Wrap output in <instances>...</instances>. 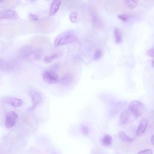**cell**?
<instances>
[{
    "instance_id": "1",
    "label": "cell",
    "mask_w": 154,
    "mask_h": 154,
    "mask_svg": "<svg viewBox=\"0 0 154 154\" xmlns=\"http://www.w3.org/2000/svg\"><path fill=\"white\" fill-rule=\"evenodd\" d=\"M19 54L23 58L39 60L42 56V51L40 49H34L31 46L25 45L19 49Z\"/></svg>"
},
{
    "instance_id": "2",
    "label": "cell",
    "mask_w": 154,
    "mask_h": 154,
    "mask_svg": "<svg viewBox=\"0 0 154 154\" xmlns=\"http://www.w3.org/2000/svg\"><path fill=\"white\" fill-rule=\"evenodd\" d=\"M78 38L75 34L69 32V31H65L63 33L60 34L55 40L54 45L56 47L63 46L72 43L76 42Z\"/></svg>"
},
{
    "instance_id": "3",
    "label": "cell",
    "mask_w": 154,
    "mask_h": 154,
    "mask_svg": "<svg viewBox=\"0 0 154 154\" xmlns=\"http://www.w3.org/2000/svg\"><path fill=\"white\" fill-rule=\"evenodd\" d=\"M143 107V104L142 102L137 100H133L128 105V110L137 118L141 116Z\"/></svg>"
},
{
    "instance_id": "4",
    "label": "cell",
    "mask_w": 154,
    "mask_h": 154,
    "mask_svg": "<svg viewBox=\"0 0 154 154\" xmlns=\"http://www.w3.org/2000/svg\"><path fill=\"white\" fill-rule=\"evenodd\" d=\"M43 79L45 82L49 84H54L58 82L59 77L58 74L52 70H45L42 75Z\"/></svg>"
},
{
    "instance_id": "5",
    "label": "cell",
    "mask_w": 154,
    "mask_h": 154,
    "mask_svg": "<svg viewBox=\"0 0 154 154\" xmlns=\"http://www.w3.org/2000/svg\"><path fill=\"white\" fill-rule=\"evenodd\" d=\"M17 62L15 60H5L0 59V70L4 72H10L17 67Z\"/></svg>"
},
{
    "instance_id": "6",
    "label": "cell",
    "mask_w": 154,
    "mask_h": 154,
    "mask_svg": "<svg viewBox=\"0 0 154 154\" xmlns=\"http://www.w3.org/2000/svg\"><path fill=\"white\" fill-rule=\"evenodd\" d=\"M0 19L16 20L19 19V15L14 10H3L0 11Z\"/></svg>"
},
{
    "instance_id": "7",
    "label": "cell",
    "mask_w": 154,
    "mask_h": 154,
    "mask_svg": "<svg viewBox=\"0 0 154 154\" xmlns=\"http://www.w3.org/2000/svg\"><path fill=\"white\" fill-rule=\"evenodd\" d=\"M17 119V114L14 111L8 112L5 116V125L7 128H11L15 125L16 120Z\"/></svg>"
},
{
    "instance_id": "8",
    "label": "cell",
    "mask_w": 154,
    "mask_h": 154,
    "mask_svg": "<svg viewBox=\"0 0 154 154\" xmlns=\"http://www.w3.org/2000/svg\"><path fill=\"white\" fill-rule=\"evenodd\" d=\"M29 95L32 100V107L31 109H34L42 102L43 99L40 93L34 90L29 91Z\"/></svg>"
},
{
    "instance_id": "9",
    "label": "cell",
    "mask_w": 154,
    "mask_h": 154,
    "mask_svg": "<svg viewBox=\"0 0 154 154\" xmlns=\"http://www.w3.org/2000/svg\"><path fill=\"white\" fill-rule=\"evenodd\" d=\"M1 100L14 107H19L23 104V100L22 99L13 97H4L1 99Z\"/></svg>"
},
{
    "instance_id": "10",
    "label": "cell",
    "mask_w": 154,
    "mask_h": 154,
    "mask_svg": "<svg viewBox=\"0 0 154 154\" xmlns=\"http://www.w3.org/2000/svg\"><path fill=\"white\" fill-rule=\"evenodd\" d=\"M148 125V120L146 118H142L140 121L138 129L136 131V135L138 137L142 135L146 131Z\"/></svg>"
},
{
    "instance_id": "11",
    "label": "cell",
    "mask_w": 154,
    "mask_h": 154,
    "mask_svg": "<svg viewBox=\"0 0 154 154\" xmlns=\"http://www.w3.org/2000/svg\"><path fill=\"white\" fill-rule=\"evenodd\" d=\"M61 5V1L60 0H55L54 1L50 7V10H49V16H52L55 15L57 11L59 10V8Z\"/></svg>"
},
{
    "instance_id": "12",
    "label": "cell",
    "mask_w": 154,
    "mask_h": 154,
    "mask_svg": "<svg viewBox=\"0 0 154 154\" xmlns=\"http://www.w3.org/2000/svg\"><path fill=\"white\" fill-rule=\"evenodd\" d=\"M129 119V111L128 110L123 111L120 115V119H119L120 123L122 125L126 124L128 122Z\"/></svg>"
},
{
    "instance_id": "13",
    "label": "cell",
    "mask_w": 154,
    "mask_h": 154,
    "mask_svg": "<svg viewBox=\"0 0 154 154\" xmlns=\"http://www.w3.org/2000/svg\"><path fill=\"white\" fill-rule=\"evenodd\" d=\"M119 138L123 141L126 142V143H132L134 141V139L130 137L129 136H128L125 132L123 131H120L119 132Z\"/></svg>"
},
{
    "instance_id": "14",
    "label": "cell",
    "mask_w": 154,
    "mask_h": 154,
    "mask_svg": "<svg viewBox=\"0 0 154 154\" xmlns=\"http://www.w3.org/2000/svg\"><path fill=\"white\" fill-rule=\"evenodd\" d=\"M124 5L128 8L133 9L138 5V2L135 0H125L123 1Z\"/></svg>"
},
{
    "instance_id": "15",
    "label": "cell",
    "mask_w": 154,
    "mask_h": 154,
    "mask_svg": "<svg viewBox=\"0 0 154 154\" xmlns=\"http://www.w3.org/2000/svg\"><path fill=\"white\" fill-rule=\"evenodd\" d=\"M114 35L115 38V42L117 44H119L122 41V35L119 28H115L114 30Z\"/></svg>"
},
{
    "instance_id": "16",
    "label": "cell",
    "mask_w": 154,
    "mask_h": 154,
    "mask_svg": "<svg viewBox=\"0 0 154 154\" xmlns=\"http://www.w3.org/2000/svg\"><path fill=\"white\" fill-rule=\"evenodd\" d=\"M112 137L110 135L106 134L103 136L102 139V143L103 146H110L112 143Z\"/></svg>"
},
{
    "instance_id": "17",
    "label": "cell",
    "mask_w": 154,
    "mask_h": 154,
    "mask_svg": "<svg viewBox=\"0 0 154 154\" xmlns=\"http://www.w3.org/2000/svg\"><path fill=\"white\" fill-rule=\"evenodd\" d=\"M60 56V54L58 53H56V54H52L51 55H48V56H46L44 58V61L46 63H49L51 62H52L53 60L57 59V58H58Z\"/></svg>"
},
{
    "instance_id": "18",
    "label": "cell",
    "mask_w": 154,
    "mask_h": 154,
    "mask_svg": "<svg viewBox=\"0 0 154 154\" xmlns=\"http://www.w3.org/2000/svg\"><path fill=\"white\" fill-rule=\"evenodd\" d=\"M71 78V75L69 73L66 74L63 77H62L60 79H59V82L61 84H66L69 82Z\"/></svg>"
},
{
    "instance_id": "19",
    "label": "cell",
    "mask_w": 154,
    "mask_h": 154,
    "mask_svg": "<svg viewBox=\"0 0 154 154\" xmlns=\"http://www.w3.org/2000/svg\"><path fill=\"white\" fill-rule=\"evenodd\" d=\"M78 13L77 11H73L70 13V16H69V19L70 20L73 22L75 23L76 22L77 19H78Z\"/></svg>"
},
{
    "instance_id": "20",
    "label": "cell",
    "mask_w": 154,
    "mask_h": 154,
    "mask_svg": "<svg viewBox=\"0 0 154 154\" xmlns=\"http://www.w3.org/2000/svg\"><path fill=\"white\" fill-rule=\"evenodd\" d=\"M118 17L121 20H122L123 22H126V21H128L130 19L131 16L128 14H121L118 16Z\"/></svg>"
},
{
    "instance_id": "21",
    "label": "cell",
    "mask_w": 154,
    "mask_h": 154,
    "mask_svg": "<svg viewBox=\"0 0 154 154\" xmlns=\"http://www.w3.org/2000/svg\"><path fill=\"white\" fill-rule=\"evenodd\" d=\"M102 51L99 49H97L95 52H94V59L97 60H99L100 59L101 57H102Z\"/></svg>"
},
{
    "instance_id": "22",
    "label": "cell",
    "mask_w": 154,
    "mask_h": 154,
    "mask_svg": "<svg viewBox=\"0 0 154 154\" xmlns=\"http://www.w3.org/2000/svg\"><path fill=\"white\" fill-rule=\"evenodd\" d=\"M81 131L82 132V133L84 135H88L89 133V129L88 127L87 126H86L85 125H82L81 126Z\"/></svg>"
},
{
    "instance_id": "23",
    "label": "cell",
    "mask_w": 154,
    "mask_h": 154,
    "mask_svg": "<svg viewBox=\"0 0 154 154\" xmlns=\"http://www.w3.org/2000/svg\"><path fill=\"white\" fill-rule=\"evenodd\" d=\"M138 154H153V150L152 149H147L138 152Z\"/></svg>"
},
{
    "instance_id": "24",
    "label": "cell",
    "mask_w": 154,
    "mask_h": 154,
    "mask_svg": "<svg viewBox=\"0 0 154 154\" xmlns=\"http://www.w3.org/2000/svg\"><path fill=\"white\" fill-rule=\"evenodd\" d=\"M28 17H29V19L31 20H32V21H37V20H38V16L36 15V14H32V13L29 14Z\"/></svg>"
},
{
    "instance_id": "25",
    "label": "cell",
    "mask_w": 154,
    "mask_h": 154,
    "mask_svg": "<svg viewBox=\"0 0 154 154\" xmlns=\"http://www.w3.org/2000/svg\"><path fill=\"white\" fill-rule=\"evenodd\" d=\"M146 54H147V55H148L149 57L154 58V47H153V48H150V49H149V50L146 52Z\"/></svg>"
},
{
    "instance_id": "26",
    "label": "cell",
    "mask_w": 154,
    "mask_h": 154,
    "mask_svg": "<svg viewBox=\"0 0 154 154\" xmlns=\"http://www.w3.org/2000/svg\"><path fill=\"white\" fill-rule=\"evenodd\" d=\"M150 142H151L152 144L154 146V134L150 138Z\"/></svg>"
},
{
    "instance_id": "27",
    "label": "cell",
    "mask_w": 154,
    "mask_h": 154,
    "mask_svg": "<svg viewBox=\"0 0 154 154\" xmlns=\"http://www.w3.org/2000/svg\"><path fill=\"white\" fill-rule=\"evenodd\" d=\"M152 66L154 67V60L152 61Z\"/></svg>"
},
{
    "instance_id": "28",
    "label": "cell",
    "mask_w": 154,
    "mask_h": 154,
    "mask_svg": "<svg viewBox=\"0 0 154 154\" xmlns=\"http://www.w3.org/2000/svg\"><path fill=\"white\" fill-rule=\"evenodd\" d=\"M2 2H3V1H0V3H1Z\"/></svg>"
}]
</instances>
